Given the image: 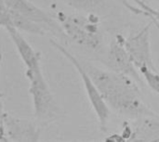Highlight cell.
Returning <instances> with one entry per match:
<instances>
[{
  "label": "cell",
  "mask_w": 159,
  "mask_h": 142,
  "mask_svg": "<svg viewBox=\"0 0 159 142\" xmlns=\"http://www.w3.org/2000/svg\"><path fill=\"white\" fill-rule=\"evenodd\" d=\"M83 65L109 109L132 121L153 112L143 101L138 83L134 79L92 64Z\"/></svg>",
  "instance_id": "1"
},
{
  "label": "cell",
  "mask_w": 159,
  "mask_h": 142,
  "mask_svg": "<svg viewBox=\"0 0 159 142\" xmlns=\"http://www.w3.org/2000/svg\"><path fill=\"white\" fill-rule=\"evenodd\" d=\"M29 81V94L32 98L34 117L40 122H51L60 113L58 104L45 80L41 65L25 70Z\"/></svg>",
  "instance_id": "2"
},
{
  "label": "cell",
  "mask_w": 159,
  "mask_h": 142,
  "mask_svg": "<svg viewBox=\"0 0 159 142\" xmlns=\"http://www.w3.org/2000/svg\"><path fill=\"white\" fill-rule=\"evenodd\" d=\"M58 19L66 38L90 49H97L101 45V31L96 20L84 16L67 15L62 12L58 14Z\"/></svg>",
  "instance_id": "3"
},
{
  "label": "cell",
  "mask_w": 159,
  "mask_h": 142,
  "mask_svg": "<svg viewBox=\"0 0 159 142\" xmlns=\"http://www.w3.org/2000/svg\"><path fill=\"white\" fill-rule=\"evenodd\" d=\"M49 42L52 45V47H55L58 51H60L75 68L76 72L78 73V74L82 80V83L85 87L90 106L93 109V111L96 114V117L99 121L100 127L102 130H104L107 126L108 120H109V115H110L109 107L106 104V102L104 101L103 98L102 97L99 89L97 88V87H96L95 83L93 82V80L91 79L90 75L86 71L83 63L80 62L69 50H67L64 47H62L57 41L50 39Z\"/></svg>",
  "instance_id": "4"
},
{
  "label": "cell",
  "mask_w": 159,
  "mask_h": 142,
  "mask_svg": "<svg viewBox=\"0 0 159 142\" xmlns=\"http://www.w3.org/2000/svg\"><path fill=\"white\" fill-rule=\"evenodd\" d=\"M40 135V126L30 120L4 113L0 121V141L36 142Z\"/></svg>",
  "instance_id": "5"
},
{
  "label": "cell",
  "mask_w": 159,
  "mask_h": 142,
  "mask_svg": "<svg viewBox=\"0 0 159 142\" xmlns=\"http://www.w3.org/2000/svg\"><path fill=\"white\" fill-rule=\"evenodd\" d=\"M106 66L111 71L131 77L138 84L143 83L142 75L128 53L124 46V37L121 35H117L109 46Z\"/></svg>",
  "instance_id": "6"
},
{
  "label": "cell",
  "mask_w": 159,
  "mask_h": 142,
  "mask_svg": "<svg viewBox=\"0 0 159 142\" xmlns=\"http://www.w3.org/2000/svg\"><path fill=\"white\" fill-rule=\"evenodd\" d=\"M8 10L16 12L43 26L48 33L66 38L60 23L29 0H4Z\"/></svg>",
  "instance_id": "7"
},
{
  "label": "cell",
  "mask_w": 159,
  "mask_h": 142,
  "mask_svg": "<svg viewBox=\"0 0 159 142\" xmlns=\"http://www.w3.org/2000/svg\"><path fill=\"white\" fill-rule=\"evenodd\" d=\"M153 22L143 27L135 34L124 38V46L133 63L139 69L143 66L155 68L151 49V26ZM156 69V68H155Z\"/></svg>",
  "instance_id": "8"
},
{
  "label": "cell",
  "mask_w": 159,
  "mask_h": 142,
  "mask_svg": "<svg viewBox=\"0 0 159 142\" xmlns=\"http://www.w3.org/2000/svg\"><path fill=\"white\" fill-rule=\"evenodd\" d=\"M6 30L13 42L15 48L23 62L26 69L33 68L37 65H40V59L41 55L39 52L35 51L30 43L22 36L19 30L14 28L13 26L6 27Z\"/></svg>",
  "instance_id": "9"
},
{
  "label": "cell",
  "mask_w": 159,
  "mask_h": 142,
  "mask_svg": "<svg viewBox=\"0 0 159 142\" xmlns=\"http://www.w3.org/2000/svg\"><path fill=\"white\" fill-rule=\"evenodd\" d=\"M134 126L131 127V137L133 140H154V137L159 140V115L154 112L133 120Z\"/></svg>",
  "instance_id": "10"
},
{
  "label": "cell",
  "mask_w": 159,
  "mask_h": 142,
  "mask_svg": "<svg viewBox=\"0 0 159 142\" xmlns=\"http://www.w3.org/2000/svg\"><path fill=\"white\" fill-rule=\"evenodd\" d=\"M67 6L82 12L94 13L102 6L104 0H61Z\"/></svg>",
  "instance_id": "11"
},
{
  "label": "cell",
  "mask_w": 159,
  "mask_h": 142,
  "mask_svg": "<svg viewBox=\"0 0 159 142\" xmlns=\"http://www.w3.org/2000/svg\"><path fill=\"white\" fill-rule=\"evenodd\" d=\"M142 78L145 81L146 85L156 93L159 94V74L155 68L149 66H143L138 69Z\"/></svg>",
  "instance_id": "12"
},
{
  "label": "cell",
  "mask_w": 159,
  "mask_h": 142,
  "mask_svg": "<svg viewBox=\"0 0 159 142\" xmlns=\"http://www.w3.org/2000/svg\"><path fill=\"white\" fill-rule=\"evenodd\" d=\"M135 4H137L140 8L147 15L151 16L154 20H159V15L157 10H155L153 7H151L147 3L142 1V0H132Z\"/></svg>",
  "instance_id": "13"
},
{
  "label": "cell",
  "mask_w": 159,
  "mask_h": 142,
  "mask_svg": "<svg viewBox=\"0 0 159 142\" xmlns=\"http://www.w3.org/2000/svg\"><path fill=\"white\" fill-rule=\"evenodd\" d=\"M7 26H11L8 12H4L0 10V27L6 28Z\"/></svg>",
  "instance_id": "14"
},
{
  "label": "cell",
  "mask_w": 159,
  "mask_h": 142,
  "mask_svg": "<svg viewBox=\"0 0 159 142\" xmlns=\"http://www.w3.org/2000/svg\"><path fill=\"white\" fill-rule=\"evenodd\" d=\"M0 10L4 11V12H7V7L5 4L4 0H0Z\"/></svg>",
  "instance_id": "15"
},
{
  "label": "cell",
  "mask_w": 159,
  "mask_h": 142,
  "mask_svg": "<svg viewBox=\"0 0 159 142\" xmlns=\"http://www.w3.org/2000/svg\"><path fill=\"white\" fill-rule=\"evenodd\" d=\"M4 105H3V101H2V99H1V96H0V121L4 115Z\"/></svg>",
  "instance_id": "16"
},
{
  "label": "cell",
  "mask_w": 159,
  "mask_h": 142,
  "mask_svg": "<svg viewBox=\"0 0 159 142\" xmlns=\"http://www.w3.org/2000/svg\"><path fill=\"white\" fill-rule=\"evenodd\" d=\"M2 60H3V54L0 52V67H1V63H2Z\"/></svg>",
  "instance_id": "17"
},
{
  "label": "cell",
  "mask_w": 159,
  "mask_h": 142,
  "mask_svg": "<svg viewBox=\"0 0 159 142\" xmlns=\"http://www.w3.org/2000/svg\"><path fill=\"white\" fill-rule=\"evenodd\" d=\"M142 1H143L145 3H148V2H152V1H156V0H142Z\"/></svg>",
  "instance_id": "18"
},
{
  "label": "cell",
  "mask_w": 159,
  "mask_h": 142,
  "mask_svg": "<svg viewBox=\"0 0 159 142\" xmlns=\"http://www.w3.org/2000/svg\"><path fill=\"white\" fill-rule=\"evenodd\" d=\"M157 12H158V15H159V5H158V9H157Z\"/></svg>",
  "instance_id": "19"
}]
</instances>
